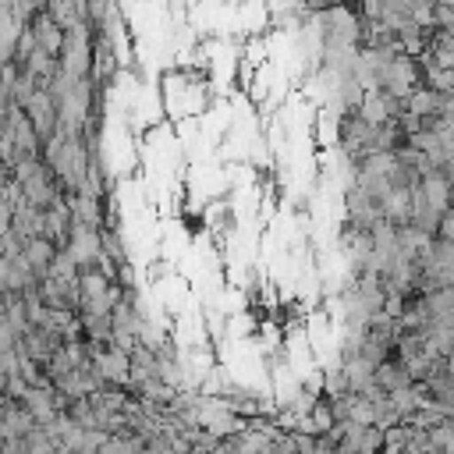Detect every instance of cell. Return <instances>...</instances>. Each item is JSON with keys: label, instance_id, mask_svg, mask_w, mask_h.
Instances as JSON below:
<instances>
[{"label": "cell", "instance_id": "8992f818", "mask_svg": "<svg viewBox=\"0 0 454 454\" xmlns=\"http://www.w3.org/2000/svg\"><path fill=\"white\" fill-rule=\"evenodd\" d=\"M380 454H404V450H401V447H383Z\"/></svg>", "mask_w": 454, "mask_h": 454}, {"label": "cell", "instance_id": "7a4b0ae2", "mask_svg": "<svg viewBox=\"0 0 454 454\" xmlns=\"http://www.w3.org/2000/svg\"><path fill=\"white\" fill-rule=\"evenodd\" d=\"M25 114H28V121H32V128L39 131L43 142L60 131V99H57V92H53L50 85H39V89L32 92V99L25 103Z\"/></svg>", "mask_w": 454, "mask_h": 454}, {"label": "cell", "instance_id": "5b68a950", "mask_svg": "<svg viewBox=\"0 0 454 454\" xmlns=\"http://www.w3.org/2000/svg\"><path fill=\"white\" fill-rule=\"evenodd\" d=\"M209 454H241V450H238V440H234V433H231V436H220V440L209 447Z\"/></svg>", "mask_w": 454, "mask_h": 454}, {"label": "cell", "instance_id": "6da1fadb", "mask_svg": "<svg viewBox=\"0 0 454 454\" xmlns=\"http://www.w3.org/2000/svg\"><path fill=\"white\" fill-rule=\"evenodd\" d=\"M60 248L71 255V262H74L78 270L103 266V234H99V227L74 223V227H71V234H67V241H64Z\"/></svg>", "mask_w": 454, "mask_h": 454}, {"label": "cell", "instance_id": "277c9868", "mask_svg": "<svg viewBox=\"0 0 454 454\" xmlns=\"http://www.w3.org/2000/svg\"><path fill=\"white\" fill-rule=\"evenodd\" d=\"M25 259H28V266L35 270V277L43 280L46 273H50V266H53V259H57V252H60V245L57 241H50V238H32V241H25Z\"/></svg>", "mask_w": 454, "mask_h": 454}, {"label": "cell", "instance_id": "3957f363", "mask_svg": "<svg viewBox=\"0 0 454 454\" xmlns=\"http://www.w3.org/2000/svg\"><path fill=\"white\" fill-rule=\"evenodd\" d=\"M415 380H411V372L397 362V358H383V362H376V369H372V387L380 390V394H394V390H404V387H411Z\"/></svg>", "mask_w": 454, "mask_h": 454}]
</instances>
